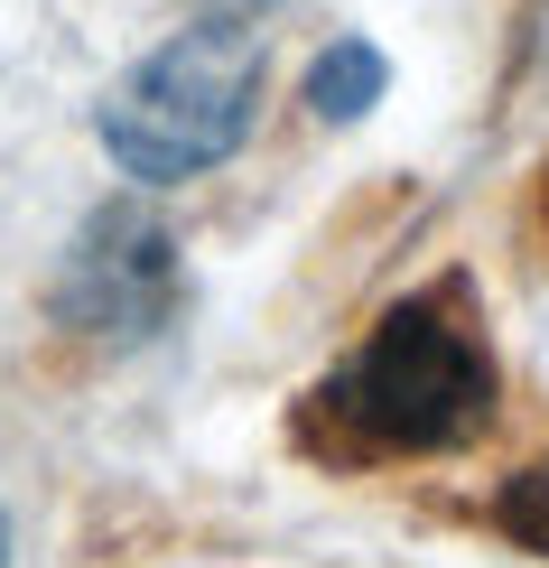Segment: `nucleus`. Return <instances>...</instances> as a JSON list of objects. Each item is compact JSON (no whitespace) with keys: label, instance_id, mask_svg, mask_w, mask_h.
<instances>
[{"label":"nucleus","instance_id":"nucleus-3","mask_svg":"<svg viewBox=\"0 0 549 568\" xmlns=\"http://www.w3.org/2000/svg\"><path fill=\"white\" fill-rule=\"evenodd\" d=\"M57 317L84 336H159L177 317V233L131 196L84 215L57 271Z\"/></svg>","mask_w":549,"mask_h":568},{"label":"nucleus","instance_id":"nucleus-6","mask_svg":"<svg viewBox=\"0 0 549 568\" xmlns=\"http://www.w3.org/2000/svg\"><path fill=\"white\" fill-rule=\"evenodd\" d=\"M205 10H214V19H261L271 0H205Z\"/></svg>","mask_w":549,"mask_h":568},{"label":"nucleus","instance_id":"nucleus-2","mask_svg":"<svg viewBox=\"0 0 549 568\" xmlns=\"http://www.w3.org/2000/svg\"><path fill=\"white\" fill-rule=\"evenodd\" d=\"M261 75H271L261 29L205 10L196 29L150 47V57L103 93V112H93L103 159L122 178H140V186H177V178L224 169L252 140V122H261Z\"/></svg>","mask_w":549,"mask_h":568},{"label":"nucleus","instance_id":"nucleus-5","mask_svg":"<svg viewBox=\"0 0 549 568\" xmlns=\"http://www.w3.org/2000/svg\"><path fill=\"white\" fill-rule=\"evenodd\" d=\"M494 523H504L521 550H540V559H549V457H540V466H521V476L494 494Z\"/></svg>","mask_w":549,"mask_h":568},{"label":"nucleus","instance_id":"nucleus-4","mask_svg":"<svg viewBox=\"0 0 549 568\" xmlns=\"http://www.w3.org/2000/svg\"><path fill=\"white\" fill-rule=\"evenodd\" d=\"M382 93H392V57H382L373 38H336L307 65V112H317V122H364Z\"/></svg>","mask_w":549,"mask_h":568},{"label":"nucleus","instance_id":"nucleus-1","mask_svg":"<svg viewBox=\"0 0 549 568\" xmlns=\"http://www.w3.org/2000/svg\"><path fill=\"white\" fill-rule=\"evenodd\" d=\"M494 410H504V373H494V345L457 290L382 307L364 345L317 383V429L354 466L457 457L494 429Z\"/></svg>","mask_w":549,"mask_h":568},{"label":"nucleus","instance_id":"nucleus-7","mask_svg":"<svg viewBox=\"0 0 549 568\" xmlns=\"http://www.w3.org/2000/svg\"><path fill=\"white\" fill-rule=\"evenodd\" d=\"M0 568H10V523H0Z\"/></svg>","mask_w":549,"mask_h":568}]
</instances>
